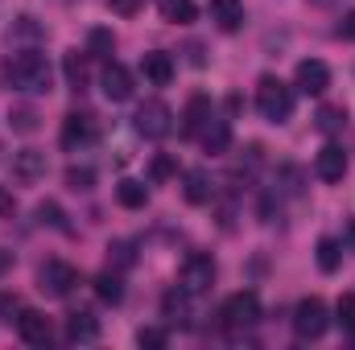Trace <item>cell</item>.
<instances>
[{
	"label": "cell",
	"instance_id": "6da1fadb",
	"mask_svg": "<svg viewBox=\"0 0 355 350\" xmlns=\"http://www.w3.org/2000/svg\"><path fill=\"white\" fill-rule=\"evenodd\" d=\"M4 79H8V87L25 91V95H42V91H50V62L37 50H17L4 62Z\"/></svg>",
	"mask_w": 355,
	"mask_h": 350
},
{
	"label": "cell",
	"instance_id": "7a4b0ae2",
	"mask_svg": "<svg viewBox=\"0 0 355 350\" xmlns=\"http://www.w3.org/2000/svg\"><path fill=\"white\" fill-rule=\"evenodd\" d=\"M257 111L265 116L268 124H285L293 116V91L285 87L277 75H265L257 83Z\"/></svg>",
	"mask_w": 355,
	"mask_h": 350
},
{
	"label": "cell",
	"instance_id": "3957f363",
	"mask_svg": "<svg viewBox=\"0 0 355 350\" xmlns=\"http://www.w3.org/2000/svg\"><path fill=\"white\" fill-rule=\"evenodd\" d=\"M223 326H227V334H244V330H252L257 322H261V297L252 293V288H244V293H232L227 301H223Z\"/></svg>",
	"mask_w": 355,
	"mask_h": 350
},
{
	"label": "cell",
	"instance_id": "277c9868",
	"mask_svg": "<svg viewBox=\"0 0 355 350\" xmlns=\"http://www.w3.org/2000/svg\"><path fill=\"white\" fill-rule=\"evenodd\" d=\"M331 326V313H327V301L322 297H302L297 309H293V334L302 342H318Z\"/></svg>",
	"mask_w": 355,
	"mask_h": 350
},
{
	"label": "cell",
	"instance_id": "5b68a950",
	"mask_svg": "<svg viewBox=\"0 0 355 350\" xmlns=\"http://www.w3.org/2000/svg\"><path fill=\"white\" fill-rule=\"evenodd\" d=\"M132 128H137L145 140H162V136H170V128H174V111H170L162 99H145V103L137 107V116H132Z\"/></svg>",
	"mask_w": 355,
	"mask_h": 350
},
{
	"label": "cell",
	"instance_id": "8992f818",
	"mask_svg": "<svg viewBox=\"0 0 355 350\" xmlns=\"http://www.w3.org/2000/svg\"><path fill=\"white\" fill-rule=\"evenodd\" d=\"M215 260L211 256H202V252H194V256H186L182 260V272H178V280H182V288L190 293V297H198V293H207L211 284H215Z\"/></svg>",
	"mask_w": 355,
	"mask_h": 350
},
{
	"label": "cell",
	"instance_id": "52a82bcc",
	"mask_svg": "<svg viewBox=\"0 0 355 350\" xmlns=\"http://www.w3.org/2000/svg\"><path fill=\"white\" fill-rule=\"evenodd\" d=\"M75 284H79V272H75L71 264L46 260L42 268H37V288H42L46 297H67Z\"/></svg>",
	"mask_w": 355,
	"mask_h": 350
},
{
	"label": "cell",
	"instance_id": "ba28073f",
	"mask_svg": "<svg viewBox=\"0 0 355 350\" xmlns=\"http://www.w3.org/2000/svg\"><path fill=\"white\" fill-rule=\"evenodd\" d=\"M58 140H62L67 153H83L91 140H95V116H91V111H71V116L62 120Z\"/></svg>",
	"mask_w": 355,
	"mask_h": 350
},
{
	"label": "cell",
	"instance_id": "9c48e42d",
	"mask_svg": "<svg viewBox=\"0 0 355 350\" xmlns=\"http://www.w3.org/2000/svg\"><path fill=\"white\" fill-rule=\"evenodd\" d=\"M17 334H21L25 347H50V338H54L50 317L37 313V309H21V313H17Z\"/></svg>",
	"mask_w": 355,
	"mask_h": 350
},
{
	"label": "cell",
	"instance_id": "30bf717a",
	"mask_svg": "<svg viewBox=\"0 0 355 350\" xmlns=\"http://www.w3.org/2000/svg\"><path fill=\"white\" fill-rule=\"evenodd\" d=\"M327 87H331V66L327 62H318V58L297 62V91L302 95H322Z\"/></svg>",
	"mask_w": 355,
	"mask_h": 350
},
{
	"label": "cell",
	"instance_id": "8fae6325",
	"mask_svg": "<svg viewBox=\"0 0 355 350\" xmlns=\"http://www.w3.org/2000/svg\"><path fill=\"white\" fill-rule=\"evenodd\" d=\"M99 87H103V95H107L112 103H124V99H132V75H128V66H120V62H107V66H103V75H99Z\"/></svg>",
	"mask_w": 355,
	"mask_h": 350
},
{
	"label": "cell",
	"instance_id": "7c38bea8",
	"mask_svg": "<svg viewBox=\"0 0 355 350\" xmlns=\"http://www.w3.org/2000/svg\"><path fill=\"white\" fill-rule=\"evenodd\" d=\"M314 174L322 177V181H343V174H347V153H343V145H322L318 157H314Z\"/></svg>",
	"mask_w": 355,
	"mask_h": 350
},
{
	"label": "cell",
	"instance_id": "4fadbf2b",
	"mask_svg": "<svg viewBox=\"0 0 355 350\" xmlns=\"http://www.w3.org/2000/svg\"><path fill=\"white\" fill-rule=\"evenodd\" d=\"M198 140H202V153L223 157V153L232 149V124H227V120H219V116H211V120H207V128L198 132Z\"/></svg>",
	"mask_w": 355,
	"mask_h": 350
},
{
	"label": "cell",
	"instance_id": "5bb4252c",
	"mask_svg": "<svg viewBox=\"0 0 355 350\" xmlns=\"http://www.w3.org/2000/svg\"><path fill=\"white\" fill-rule=\"evenodd\" d=\"M141 75H145L153 87H170V83H174V58L162 54V50H153V54L141 58Z\"/></svg>",
	"mask_w": 355,
	"mask_h": 350
},
{
	"label": "cell",
	"instance_id": "9a60e30c",
	"mask_svg": "<svg viewBox=\"0 0 355 350\" xmlns=\"http://www.w3.org/2000/svg\"><path fill=\"white\" fill-rule=\"evenodd\" d=\"M207 12H211V21H215L223 33H236V29L244 25V0H211Z\"/></svg>",
	"mask_w": 355,
	"mask_h": 350
},
{
	"label": "cell",
	"instance_id": "2e32d148",
	"mask_svg": "<svg viewBox=\"0 0 355 350\" xmlns=\"http://www.w3.org/2000/svg\"><path fill=\"white\" fill-rule=\"evenodd\" d=\"M211 116H215L211 99H207V95H190L186 116H182V132H186V136H198V132L207 128V120H211Z\"/></svg>",
	"mask_w": 355,
	"mask_h": 350
},
{
	"label": "cell",
	"instance_id": "e0dca14e",
	"mask_svg": "<svg viewBox=\"0 0 355 350\" xmlns=\"http://www.w3.org/2000/svg\"><path fill=\"white\" fill-rule=\"evenodd\" d=\"M99 338V317H91L87 309H79V313H71L67 317V342H75V347H87Z\"/></svg>",
	"mask_w": 355,
	"mask_h": 350
},
{
	"label": "cell",
	"instance_id": "ac0fdd59",
	"mask_svg": "<svg viewBox=\"0 0 355 350\" xmlns=\"http://www.w3.org/2000/svg\"><path fill=\"white\" fill-rule=\"evenodd\" d=\"M62 71H67V83H71V87L83 91L91 83V54H87V50H67Z\"/></svg>",
	"mask_w": 355,
	"mask_h": 350
},
{
	"label": "cell",
	"instance_id": "d6986e66",
	"mask_svg": "<svg viewBox=\"0 0 355 350\" xmlns=\"http://www.w3.org/2000/svg\"><path fill=\"white\" fill-rule=\"evenodd\" d=\"M12 174L21 177V181H37V177H46V153H37V149L17 153V157H12Z\"/></svg>",
	"mask_w": 355,
	"mask_h": 350
},
{
	"label": "cell",
	"instance_id": "ffe728a7",
	"mask_svg": "<svg viewBox=\"0 0 355 350\" xmlns=\"http://www.w3.org/2000/svg\"><path fill=\"white\" fill-rule=\"evenodd\" d=\"M182 194H186L190 206H207L211 194H215V185H211V177L202 174V169H190V174H186V185H182Z\"/></svg>",
	"mask_w": 355,
	"mask_h": 350
},
{
	"label": "cell",
	"instance_id": "44dd1931",
	"mask_svg": "<svg viewBox=\"0 0 355 350\" xmlns=\"http://www.w3.org/2000/svg\"><path fill=\"white\" fill-rule=\"evenodd\" d=\"M190 293L178 284V288H170L166 297H162V313H166V322H174V326H186V317H190V301H186Z\"/></svg>",
	"mask_w": 355,
	"mask_h": 350
},
{
	"label": "cell",
	"instance_id": "7402d4cb",
	"mask_svg": "<svg viewBox=\"0 0 355 350\" xmlns=\"http://www.w3.org/2000/svg\"><path fill=\"white\" fill-rule=\"evenodd\" d=\"M116 202H120L124 210H141V206L149 202V185H145V181H132V177H124V181L116 185Z\"/></svg>",
	"mask_w": 355,
	"mask_h": 350
},
{
	"label": "cell",
	"instance_id": "603a6c76",
	"mask_svg": "<svg viewBox=\"0 0 355 350\" xmlns=\"http://www.w3.org/2000/svg\"><path fill=\"white\" fill-rule=\"evenodd\" d=\"M95 297L107 301V305H120V301H124V280H120V272H99V276H95Z\"/></svg>",
	"mask_w": 355,
	"mask_h": 350
},
{
	"label": "cell",
	"instance_id": "cb8c5ba5",
	"mask_svg": "<svg viewBox=\"0 0 355 350\" xmlns=\"http://www.w3.org/2000/svg\"><path fill=\"white\" fill-rule=\"evenodd\" d=\"M157 8H162V17L170 25H190L198 17V4L194 0H157Z\"/></svg>",
	"mask_w": 355,
	"mask_h": 350
},
{
	"label": "cell",
	"instance_id": "d4e9b609",
	"mask_svg": "<svg viewBox=\"0 0 355 350\" xmlns=\"http://www.w3.org/2000/svg\"><path fill=\"white\" fill-rule=\"evenodd\" d=\"M314 260H318V272H339V264H343V248H339V239H318V252H314Z\"/></svg>",
	"mask_w": 355,
	"mask_h": 350
},
{
	"label": "cell",
	"instance_id": "484cf974",
	"mask_svg": "<svg viewBox=\"0 0 355 350\" xmlns=\"http://www.w3.org/2000/svg\"><path fill=\"white\" fill-rule=\"evenodd\" d=\"M112 50H116V37H112V29H91L87 54H95V58H107Z\"/></svg>",
	"mask_w": 355,
	"mask_h": 350
},
{
	"label": "cell",
	"instance_id": "4316f807",
	"mask_svg": "<svg viewBox=\"0 0 355 350\" xmlns=\"http://www.w3.org/2000/svg\"><path fill=\"white\" fill-rule=\"evenodd\" d=\"M8 124H12V132H33L37 128V111L33 107H12L8 111Z\"/></svg>",
	"mask_w": 355,
	"mask_h": 350
},
{
	"label": "cell",
	"instance_id": "83f0119b",
	"mask_svg": "<svg viewBox=\"0 0 355 350\" xmlns=\"http://www.w3.org/2000/svg\"><path fill=\"white\" fill-rule=\"evenodd\" d=\"M166 342H170V334H166V330H157V326H141V330H137V347L162 350Z\"/></svg>",
	"mask_w": 355,
	"mask_h": 350
},
{
	"label": "cell",
	"instance_id": "f1b7e54d",
	"mask_svg": "<svg viewBox=\"0 0 355 350\" xmlns=\"http://www.w3.org/2000/svg\"><path fill=\"white\" fill-rule=\"evenodd\" d=\"M343 124H347V111H343V107H322V111H318V128H322V132H339Z\"/></svg>",
	"mask_w": 355,
	"mask_h": 350
},
{
	"label": "cell",
	"instance_id": "f546056e",
	"mask_svg": "<svg viewBox=\"0 0 355 350\" xmlns=\"http://www.w3.org/2000/svg\"><path fill=\"white\" fill-rule=\"evenodd\" d=\"M67 185H71V190H91V185H95V169L71 165V169H67Z\"/></svg>",
	"mask_w": 355,
	"mask_h": 350
},
{
	"label": "cell",
	"instance_id": "4dcf8cb0",
	"mask_svg": "<svg viewBox=\"0 0 355 350\" xmlns=\"http://www.w3.org/2000/svg\"><path fill=\"white\" fill-rule=\"evenodd\" d=\"M149 177H153V181H166V177H174V157L157 153V157L149 161Z\"/></svg>",
	"mask_w": 355,
	"mask_h": 350
},
{
	"label": "cell",
	"instance_id": "1f68e13d",
	"mask_svg": "<svg viewBox=\"0 0 355 350\" xmlns=\"http://www.w3.org/2000/svg\"><path fill=\"white\" fill-rule=\"evenodd\" d=\"M335 313H339V326L343 330H355V297H339V305H335Z\"/></svg>",
	"mask_w": 355,
	"mask_h": 350
},
{
	"label": "cell",
	"instance_id": "d6a6232c",
	"mask_svg": "<svg viewBox=\"0 0 355 350\" xmlns=\"http://www.w3.org/2000/svg\"><path fill=\"white\" fill-rule=\"evenodd\" d=\"M37 219L50 223V227H58V231H67V219H62V210H58L54 202H42V206H37Z\"/></svg>",
	"mask_w": 355,
	"mask_h": 350
},
{
	"label": "cell",
	"instance_id": "836d02e7",
	"mask_svg": "<svg viewBox=\"0 0 355 350\" xmlns=\"http://www.w3.org/2000/svg\"><path fill=\"white\" fill-rule=\"evenodd\" d=\"M21 313V297L17 293H0V322H17Z\"/></svg>",
	"mask_w": 355,
	"mask_h": 350
},
{
	"label": "cell",
	"instance_id": "e575fe53",
	"mask_svg": "<svg viewBox=\"0 0 355 350\" xmlns=\"http://www.w3.org/2000/svg\"><path fill=\"white\" fill-rule=\"evenodd\" d=\"M107 8L120 12V17H137V12L145 8V0H107Z\"/></svg>",
	"mask_w": 355,
	"mask_h": 350
},
{
	"label": "cell",
	"instance_id": "d590c367",
	"mask_svg": "<svg viewBox=\"0 0 355 350\" xmlns=\"http://www.w3.org/2000/svg\"><path fill=\"white\" fill-rule=\"evenodd\" d=\"M339 37H347V42H355V12H347V17L339 21Z\"/></svg>",
	"mask_w": 355,
	"mask_h": 350
},
{
	"label": "cell",
	"instance_id": "8d00e7d4",
	"mask_svg": "<svg viewBox=\"0 0 355 350\" xmlns=\"http://www.w3.org/2000/svg\"><path fill=\"white\" fill-rule=\"evenodd\" d=\"M112 252H116V260L120 264H132V243H116Z\"/></svg>",
	"mask_w": 355,
	"mask_h": 350
},
{
	"label": "cell",
	"instance_id": "74e56055",
	"mask_svg": "<svg viewBox=\"0 0 355 350\" xmlns=\"http://www.w3.org/2000/svg\"><path fill=\"white\" fill-rule=\"evenodd\" d=\"M8 210H12V198H8V194H4V185H0V214H8Z\"/></svg>",
	"mask_w": 355,
	"mask_h": 350
},
{
	"label": "cell",
	"instance_id": "f35d334b",
	"mask_svg": "<svg viewBox=\"0 0 355 350\" xmlns=\"http://www.w3.org/2000/svg\"><path fill=\"white\" fill-rule=\"evenodd\" d=\"M352 239H355V223H352Z\"/></svg>",
	"mask_w": 355,
	"mask_h": 350
}]
</instances>
